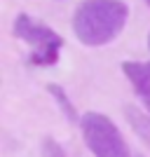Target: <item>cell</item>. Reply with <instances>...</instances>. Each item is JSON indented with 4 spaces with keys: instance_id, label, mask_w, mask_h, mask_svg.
I'll return each instance as SVG.
<instances>
[{
    "instance_id": "6da1fadb",
    "label": "cell",
    "mask_w": 150,
    "mask_h": 157,
    "mask_svg": "<svg viewBox=\"0 0 150 157\" xmlns=\"http://www.w3.org/2000/svg\"><path fill=\"white\" fill-rule=\"evenodd\" d=\"M129 7L122 0H82L73 14V33L87 47H103L127 26Z\"/></svg>"
},
{
    "instance_id": "7a4b0ae2",
    "label": "cell",
    "mask_w": 150,
    "mask_h": 157,
    "mask_svg": "<svg viewBox=\"0 0 150 157\" xmlns=\"http://www.w3.org/2000/svg\"><path fill=\"white\" fill-rule=\"evenodd\" d=\"M12 31H14V38L31 45V54H28L31 66H54L59 61L63 38L56 31H52L47 24L31 19V14L26 12H19L14 19Z\"/></svg>"
},
{
    "instance_id": "3957f363",
    "label": "cell",
    "mask_w": 150,
    "mask_h": 157,
    "mask_svg": "<svg viewBox=\"0 0 150 157\" xmlns=\"http://www.w3.org/2000/svg\"><path fill=\"white\" fill-rule=\"evenodd\" d=\"M80 131L94 157H131L124 136L103 113H85L80 117Z\"/></svg>"
},
{
    "instance_id": "277c9868",
    "label": "cell",
    "mask_w": 150,
    "mask_h": 157,
    "mask_svg": "<svg viewBox=\"0 0 150 157\" xmlns=\"http://www.w3.org/2000/svg\"><path fill=\"white\" fill-rule=\"evenodd\" d=\"M122 73L131 82L136 96L150 110V61H122Z\"/></svg>"
},
{
    "instance_id": "5b68a950",
    "label": "cell",
    "mask_w": 150,
    "mask_h": 157,
    "mask_svg": "<svg viewBox=\"0 0 150 157\" xmlns=\"http://www.w3.org/2000/svg\"><path fill=\"white\" fill-rule=\"evenodd\" d=\"M124 117L131 124V129L136 131V136L150 148V115L136 105H124Z\"/></svg>"
},
{
    "instance_id": "8992f818",
    "label": "cell",
    "mask_w": 150,
    "mask_h": 157,
    "mask_svg": "<svg viewBox=\"0 0 150 157\" xmlns=\"http://www.w3.org/2000/svg\"><path fill=\"white\" fill-rule=\"evenodd\" d=\"M47 92H49V96L56 101V105L61 108V113L68 117V122H80L78 110H75V103L68 98V94H66L63 87H61V85H54V82H49V85H47Z\"/></svg>"
},
{
    "instance_id": "52a82bcc",
    "label": "cell",
    "mask_w": 150,
    "mask_h": 157,
    "mask_svg": "<svg viewBox=\"0 0 150 157\" xmlns=\"http://www.w3.org/2000/svg\"><path fill=\"white\" fill-rule=\"evenodd\" d=\"M42 155L45 157H66L61 143H56L54 138H45V145H42Z\"/></svg>"
},
{
    "instance_id": "ba28073f",
    "label": "cell",
    "mask_w": 150,
    "mask_h": 157,
    "mask_svg": "<svg viewBox=\"0 0 150 157\" xmlns=\"http://www.w3.org/2000/svg\"><path fill=\"white\" fill-rule=\"evenodd\" d=\"M148 49H150V33H148Z\"/></svg>"
},
{
    "instance_id": "9c48e42d",
    "label": "cell",
    "mask_w": 150,
    "mask_h": 157,
    "mask_svg": "<svg viewBox=\"0 0 150 157\" xmlns=\"http://www.w3.org/2000/svg\"><path fill=\"white\" fill-rule=\"evenodd\" d=\"M145 5H148V7H150V0H145Z\"/></svg>"
},
{
    "instance_id": "30bf717a",
    "label": "cell",
    "mask_w": 150,
    "mask_h": 157,
    "mask_svg": "<svg viewBox=\"0 0 150 157\" xmlns=\"http://www.w3.org/2000/svg\"><path fill=\"white\" fill-rule=\"evenodd\" d=\"M134 157H143V155H134Z\"/></svg>"
}]
</instances>
